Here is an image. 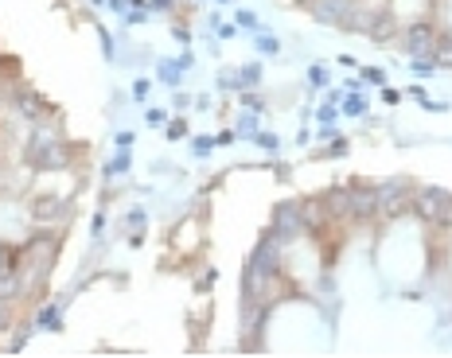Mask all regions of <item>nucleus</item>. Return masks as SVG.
Returning <instances> with one entry per match:
<instances>
[{
  "mask_svg": "<svg viewBox=\"0 0 452 358\" xmlns=\"http://www.w3.org/2000/svg\"><path fill=\"white\" fill-rule=\"evenodd\" d=\"M414 206L433 226H452V195L448 191H421V195H414Z\"/></svg>",
  "mask_w": 452,
  "mask_h": 358,
  "instance_id": "1",
  "label": "nucleus"
},
{
  "mask_svg": "<svg viewBox=\"0 0 452 358\" xmlns=\"http://www.w3.org/2000/svg\"><path fill=\"white\" fill-rule=\"evenodd\" d=\"M281 234H277V230H273V234H266V238H261L258 241V253H253V269H258V273H269V277H273V273H281Z\"/></svg>",
  "mask_w": 452,
  "mask_h": 358,
  "instance_id": "2",
  "label": "nucleus"
},
{
  "mask_svg": "<svg viewBox=\"0 0 452 358\" xmlns=\"http://www.w3.org/2000/svg\"><path fill=\"white\" fill-rule=\"evenodd\" d=\"M409 51L421 59V55H433L437 51V31L429 28V23H414L409 28Z\"/></svg>",
  "mask_w": 452,
  "mask_h": 358,
  "instance_id": "3",
  "label": "nucleus"
},
{
  "mask_svg": "<svg viewBox=\"0 0 452 358\" xmlns=\"http://www.w3.org/2000/svg\"><path fill=\"white\" fill-rule=\"evenodd\" d=\"M304 219H300V206H281V214H277V234L281 238H297L304 234Z\"/></svg>",
  "mask_w": 452,
  "mask_h": 358,
  "instance_id": "4",
  "label": "nucleus"
},
{
  "mask_svg": "<svg viewBox=\"0 0 452 358\" xmlns=\"http://www.w3.org/2000/svg\"><path fill=\"white\" fill-rule=\"evenodd\" d=\"M347 195H351V219H371V214H378L374 191H347Z\"/></svg>",
  "mask_w": 452,
  "mask_h": 358,
  "instance_id": "5",
  "label": "nucleus"
},
{
  "mask_svg": "<svg viewBox=\"0 0 452 358\" xmlns=\"http://www.w3.org/2000/svg\"><path fill=\"white\" fill-rule=\"evenodd\" d=\"M343 8H347V0H320L316 16H320V20H340Z\"/></svg>",
  "mask_w": 452,
  "mask_h": 358,
  "instance_id": "6",
  "label": "nucleus"
},
{
  "mask_svg": "<svg viewBox=\"0 0 452 358\" xmlns=\"http://www.w3.org/2000/svg\"><path fill=\"white\" fill-rule=\"evenodd\" d=\"M433 55H437V59L445 63V66H452V39H445V43H437V51H433Z\"/></svg>",
  "mask_w": 452,
  "mask_h": 358,
  "instance_id": "7",
  "label": "nucleus"
},
{
  "mask_svg": "<svg viewBox=\"0 0 452 358\" xmlns=\"http://www.w3.org/2000/svg\"><path fill=\"white\" fill-rule=\"evenodd\" d=\"M414 74H417V78H429V74H433V66L425 63V59H417V63H414Z\"/></svg>",
  "mask_w": 452,
  "mask_h": 358,
  "instance_id": "8",
  "label": "nucleus"
},
{
  "mask_svg": "<svg viewBox=\"0 0 452 358\" xmlns=\"http://www.w3.org/2000/svg\"><path fill=\"white\" fill-rule=\"evenodd\" d=\"M343 110H347V113H363V110H367V105H363V98H351V102H347V105H343Z\"/></svg>",
  "mask_w": 452,
  "mask_h": 358,
  "instance_id": "9",
  "label": "nucleus"
},
{
  "mask_svg": "<svg viewBox=\"0 0 452 358\" xmlns=\"http://www.w3.org/2000/svg\"><path fill=\"white\" fill-rule=\"evenodd\" d=\"M164 78H168V82H179V66L168 63V66H164Z\"/></svg>",
  "mask_w": 452,
  "mask_h": 358,
  "instance_id": "10",
  "label": "nucleus"
}]
</instances>
